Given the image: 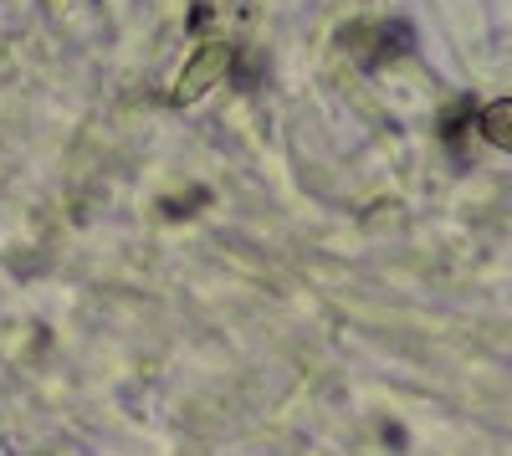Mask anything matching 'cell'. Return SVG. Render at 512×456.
<instances>
[{
  "instance_id": "obj_1",
  "label": "cell",
  "mask_w": 512,
  "mask_h": 456,
  "mask_svg": "<svg viewBox=\"0 0 512 456\" xmlns=\"http://www.w3.org/2000/svg\"><path fill=\"white\" fill-rule=\"evenodd\" d=\"M226 67H231V52H226V41H205V47L180 67V82H175V103H195V98H205L216 82L226 77Z\"/></svg>"
},
{
  "instance_id": "obj_2",
  "label": "cell",
  "mask_w": 512,
  "mask_h": 456,
  "mask_svg": "<svg viewBox=\"0 0 512 456\" xmlns=\"http://www.w3.org/2000/svg\"><path fill=\"white\" fill-rule=\"evenodd\" d=\"M482 134H487L492 149H512V103L507 98H497V103L482 108Z\"/></svg>"
}]
</instances>
